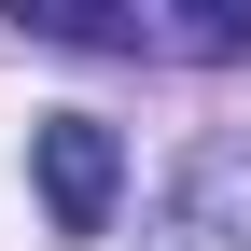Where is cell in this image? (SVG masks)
<instances>
[{"mask_svg":"<svg viewBox=\"0 0 251 251\" xmlns=\"http://www.w3.org/2000/svg\"><path fill=\"white\" fill-rule=\"evenodd\" d=\"M14 28H42V42H84V56H140L153 42V14L140 0H0Z\"/></svg>","mask_w":251,"mask_h":251,"instance_id":"obj_3","label":"cell"},{"mask_svg":"<svg viewBox=\"0 0 251 251\" xmlns=\"http://www.w3.org/2000/svg\"><path fill=\"white\" fill-rule=\"evenodd\" d=\"M28 181H42V224L56 237H98L112 196H126V153L98 112H42V140H28Z\"/></svg>","mask_w":251,"mask_h":251,"instance_id":"obj_1","label":"cell"},{"mask_svg":"<svg viewBox=\"0 0 251 251\" xmlns=\"http://www.w3.org/2000/svg\"><path fill=\"white\" fill-rule=\"evenodd\" d=\"M153 42L196 56V70H237L251 56V0H153Z\"/></svg>","mask_w":251,"mask_h":251,"instance_id":"obj_4","label":"cell"},{"mask_svg":"<svg viewBox=\"0 0 251 251\" xmlns=\"http://www.w3.org/2000/svg\"><path fill=\"white\" fill-rule=\"evenodd\" d=\"M140 251H251V140H209L168 181V209H153Z\"/></svg>","mask_w":251,"mask_h":251,"instance_id":"obj_2","label":"cell"}]
</instances>
